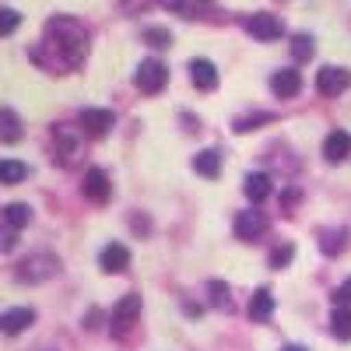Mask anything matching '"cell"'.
<instances>
[{"instance_id": "1", "label": "cell", "mask_w": 351, "mask_h": 351, "mask_svg": "<svg viewBox=\"0 0 351 351\" xmlns=\"http://www.w3.org/2000/svg\"><path fill=\"white\" fill-rule=\"evenodd\" d=\"M46 43L64 53L67 67H77L84 60V53H88V32L74 18H49L46 21Z\"/></svg>"}, {"instance_id": "2", "label": "cell", "mask_w": 351, "mask_h": 351, "mask_svg": "<svg viewBox=\"0 0 351 351\" xmlns=\"http://www.w3.org/2000/svg\"><path fill=\"white\" fill-rule=\"evenodd\" d=\"M169 81V67L162 60H141L137 64V74H134V84L141 88L144 95H158Z\"/></svg>"}, {"instance_id": "3", "label": "cell", "mask_w": 351, "mask_h": 351, "mask_svg": "<svg viewBox=\"0 0 351 351\" xmlns=\"http://www.w3.org/2000/svg\"><path fill=\"white\" fill-rule=\"evenodd\" d=\"M137 316H141V295H134V291H130V295H123L120 302L112 306V319H109L112 334H127L137 324Z\"/></svg>"}, {"instance_id": "4", "label": "cell", "mask_w": 351, "mask_h": 351, "mask_svg": "<svg viewBox=\"0 0 351 351\" xmlns=\"http://www.w3.org/2000/svg\"><path fill=\"white\" fill-rule=\"evenodd\" d=\"M77 123L88 137H106L116 127V116H112V109H81Z\"/></svg>"}, {"instance_id": "5", "label": "cell", "mask_w": 351, "mask_h": 351, "mask_svg": "<svg viewBox=\"0 0 351 351\" xmlns=\"http://www.w3.org/2000/svg\"><path fill=\"white\" fill-rule=\"evenodd\" d=\"M351 84V71H344V67H319L316 71V92L319 95H341L344 88Z\"/></svg>"}, {"instance_id": "6", "label": "cell", "mask_w": 351, "mask_h": 351, "mask_svg": "<svg viewBox=\"0 0 351 351\" xmlns=\"http://www.w3.org/2000/svg\"><path fill=\"white\" fill-rule=\"evenodd\" d=\"M271 92L278 99H295L302 92V74L299 71H291V67H281L271 74Z\"/></svg>"}, {"instance_id": "7", "label": "cell", "mask_w": 351, "mask_h": 351, "mask_svg": "<svg viewBox=\"0 0 351 351\" xmlns=\"http://www.w3.org/2000/svg\"><path fill=\"white\" fill-rule=\"evenodd\" d=\"M32 324H36V309H28V306L0 313V334H11L14 337V334H25Z\"/></svg>"}, {"instance_id": "8", "label": "cell", "mask_w": 351, "mask_h": 351, "mask_svg": "<svg viewBox=\"0 0 351 351\" xmlns=\"http://www.w3.org/2000/svg\"><path fill=\"white\" fill-rule=\"evenodd\" d=\"M246 32H250L253 39H260V43H271V39L281 36V21H278L274 14H267V11H260V14L246 18Z\"/></svg>"}, {"instance_id": "9", "label": "cell", "mask_w": 351, "mask_h": 351, "mask_svg": "<svg viewBox=\"0 0 351 351\" xmlns=\"http://www.w3.org/2000/svg\"><path fill=\"white\" fill-rule=\"evenodd\" d=\"M263 232H267V218H263L260 211H239V218H236V236H239L243 243L260 239Z\"/></svg>"}, {"instance_id": "10", "label": "cell", "mask_w": 351, "mask_h": 351, "mask_svg": "<svg viewBox=\"0 0 351 351\" xmlns=\"http://www.w3.org/2000/svg\"><path fill=\"white\" fill-rule=\"evenodd\" d=\"M99 263H102L106 274H123V271L130 267V250L120 246V243H109V246L99 253Z\"/></svg>"}, {"instance_id": "11", "label": "cell", "mask_w": 351, "mask_h": 351, "mask_svg": "<svg viewBox=\"0 0 351 351\" xmlns=\"http://www.w3.org/2000/svg\"><path fill=\"white\" fill-rule=\"evenodd\" d=\"M112 193V183H109V176L102 169H88L84 172V197L88 200H95V204H106Z\"/></svg>"}, {"instance_id": "12", "label": "cell", "mask_w": 351, "mask_h": 351, "mask_svg": "<svg viewBox=\"0 0 351 351\" xmlns=\"http://www.w3.org/2000/svg\"><path fill=\"white\" fill-rule=\"evenodd\" d=\"M190 81L200 88V92H215L218 88V67L211 64V60H190Z\"/></svg>"}, {"instance_id": "13", "label": "cell", "mask_w": 351, "mask_h": 351, "mask_svg": "<svg viewBox=\"0 0 351 351\" xmlns=\"http://www.w3.org/2000/svg\"><path fill=\"white\" fill-rule=\"evenodd\" d=\"M53 271H56V260H53V256H32V260L21 263L18 278H21V281H43V278H49Z\"/></svg>"}, {"instance_id": "14", "label": "cell", "mask_w": 351, "mask_h": 351, "mask_svg": "<svg viewBox=\"0 0 351 351\" xmlns=\"http://www.w3.org/2000/svg\"><path fill=\"white\" fill-rule=\"evenodd\" d=\"M348 155H351V134H344V130L327 134V141H324V158H327V162H344Z\"/></svg>"}, {"instance_id": "15", "label": "cell", "mask_w": 351, "mask_h": 351, "mask_svg": "<svg viewBox=\"0 0 351 351\" xmlns=\"http://www.w3.org/2000/svg\"><path fill=\"white\" fill-rule=\"evenodd\" d=\"M0 141L4 144H18L21 141V120L14 109H0Z\"/></svg>"}, {"instance_id": "16", "label": "cell", "mask_w": 351, "mask_h": 351, "mask_svg": "<svg viewBox=\"0 0 351 351\" xmlns=\"http://www.w3.org/2000/svg\"><path fill=\"white\" fill-rule=\"evenodd\" d=\"M243 193L253 200V204H260V200H267V193H271V180L263 172H253V176H246V183H243Z\"/></svg>"}, {"instance_id": "17", "label": "cell", "mask_w": 351, "mask_h": 351, "mask_svg": "<svg viewBox=\"0 0 351 351\" xmlns=\"http://www.w3.org/2000/svg\"><path fill=\"white\" fill-rule=\"evenodd\" d=\"M193 169H197L200 176H208V180H215V176L221 172V152H215V148L200 152V155L193 158Z\"/></svg>"}, {"instance_id": "18", "label": "cell", "mask_w": 351, "mask_h": 351, "mask_svg": "<svg viewBox=\"0 0 351 351\" xmlns=\"http://www.w3.org/2000/svg\"><path fill=\"white\" fill-rule=\"evenodd\" d=\"M271 313H274V295L267 288H260L256 295L250 299V316L253 319H271Z\"/></svg>"}, {"instance_id": "19", "label": "cell", "mask_w": 351, "mask_h": 351, "mask_svg": "<svg viewBox=\"0 0 351 351\" xmlns=\"http://www.w3.org/2000/svg\"><path fill=\"white\" fill-rule=\"evenodd\" d=\"M0 218L18 232V228H25L28 221H32V208H28V204H8V208L0 211Z\"/></svg>"}, {"instance_id": "20", "label": "cell", "mask_w": 351, "mask_h": 351, "mask_svg": "<svg viewBox=\"0 0 351 351\" xmlns=\"http://www.w3.org/2000/svg\"><path fill=\"white\" fill-rule=\"evenodd\" d=\"M344 246H348V232L344 228H327L324 236H319V250H324L327 256H337V253H344Z\"/></svg>"}, {"instance_id": "21", "label": "cell", "mask_w": 351, "mask_h": 351, "mask_svg": "<svg viewBox=\"0 0 351 351\" xmlns=\"http://www.w3.org/2000/svg\"><path fill=\"white\" fill-rule=\"evenodd\" d=\"M25 176H28V169H25L21 162H14V158H0V183H4V186L21 183Z\"/></svg>"}, {"instance_id": "22", "label": "cell", "mask_w": 351, "mask_h": 351, "mask_svg": "<svg viewBox=\"0 0 351 351\" xmlns=\"http://www.w3.org/2000/svg\"><path fill=\"white\" fill-rule=\"evenodd\" d=\"M330 330H334V337H341V341L351 337V313H348V306H334V313H330Z\"/></svg>"}, {"instance_id": "23", "label": "cell", "mask_w": 351, "mask_h": 351, "mask_svg": "<svg viewBox=\"0 0 351 351\" xmlns=\"http://www.w3.org/2000/svg\"><path fill=\"white\" fill-rule=\"evenodd\" d=\"M18 25H21V14L14 8H0V36H11Z\"/></svg>"}, {"instance_id": "24", "label": "cell", "mask_w": 351, "mask_h": 351, "mask_svg": "<svg viewBox=\"0 0 351 351\" xmlns=\"http://www.w3.org/2000/svg\"><path fill=\"white\" fill-rule=\"evenodd\" d=\"M291 53H295V60H309V56L316 53V46H313L309 36H295L291 39Z\"/></svg>"}, {"instance_id": "25", "label": "cell", "mask_w": 351, "mask_h": 351, "mask_svg": "<svg viewBox=\"0 0 351 351\" xmlns=\"http://www.w3.org/2000/svg\"><path fill=\"white\" fill-rule=\"evenodd\" d=\"M211 306H218V309H228V306H232V299H228V285L211 281Z\"/></svg>"}, {"instance_id": "26", "label": "cell", "mask_w": 351, "mask_h": 351, "mask_svg": "<svg viewBox=\"0 0 351 351\" xmlns=\"http://www.w3.org/2000/svg\"><path fill=\"white\" fill-rule=\"evenodd\" d=\"M291 256H295V250H291V246L274 250V253H271V267H278V271H281V267H288V260H291Z\"/></svg>"}, {"instance_id": "27", "label": "cell", "mask_w": 351, "mask_h": 351, "mask_svg": "<svg viewBox=\"0 0 351 351\" xmlns=\"http://www.w3.org/2000/svg\"><path fill=\"white\" fill-rule=\"evenodd\" d=\"M144 39H148L152 46H169V43H172V36L165 32V28H148V32H144Z\"/></svg>"}, {"instance_id": "28", "label": "cell", "mask_w": 351, "mask_h": 351, "mask_svg": "<svg viewBox=\"0 0 351 351\" xmlns=\"http://www.w3.org/2000/svg\"><path fill=\"white\" fill-rule=\"evenodd\" d=\"M334 306H351V278L341 288H334Z\"/></svg>"}, {"instance_id": "29", "label": "cell", "mask_w": 351, "mask_h": 351, "mask_svg": "<svg viewBox=\"0 0 351 351\" xmlns=\"http://www.w3.org/2000/svg\"><path fill=\"white\" fill-rule=\"evenodd\" d=\"M281 351H306L302 344H288V348H281Z\"/></svg>"}]
</instances>
